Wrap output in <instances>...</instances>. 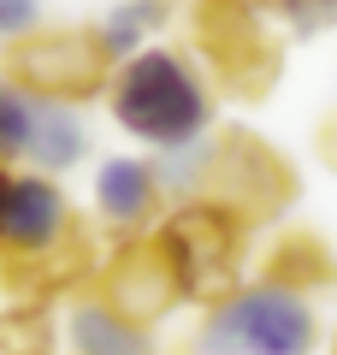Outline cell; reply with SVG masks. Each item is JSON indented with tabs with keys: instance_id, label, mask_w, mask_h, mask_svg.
<instances>
[{
	"instance_id": "cell-1",
	"label": "cell",
	"mask_w": 337,
	"mask_h": 355,
	"mask_svg": "<svg viewBox=\"0 0 337 355\" xmlns=\"http://www.w3.org/2000/svg\"><path fill=\"white\" fill-rule=\"evenodd\" d=\"M101 95L125 137L166 154H189L213 130V83L196 53L172 48V42H148V48L125 53Z\"/></svg>"
},
{
	"instance_id": "cell-2",
	"label": "cell",
	"mask_w": 337,
	"mask_h": 355,
	"mask_svg": "<svg viewBox=\"0 0 337 355\" xmlns=\"http://www.w3.org/2000/svg\"><path fill=\"white\" fill-rule=\"evenodd\" d=\"M160 243L166 266L178 279V296L196 308H213L243 284V266H249V237L254 231L243 225L237 214H225L219 202L207 196H184L178 207H166L148 231Z\"/></svg>"
},
{
	"instance_id": "cell-3",
	"label": "cell",
	"mask_w": 337,
	"mask_h": 355,
	"mask_svg": "<svg viewBox=\"0 0 337 355\" xmlns=\"http://www.w3.org/2000/svg\"><path fill=\"white\" fill-rule=\"evenodd\" d=\"M189 196H207L225 214H237L249 231L273 225L296 202V166L261 142L254 130H225L207 148L196 142V172H189Z\"/></svg>"
},
{
	"instance_id": "cell-4",
	"label": "cell",
	"mask_w": 337,
	"mask_h": 355,
	"mask_svg": "<svg viewBox=\"0 0 337 355\" xmlns=\"http://www.w3.org/2000/svg\"><path fill=\"white\" fill-rule=\"evenodd\" d=\"M320 343L313 302L290 284H237L225 302L207 308L201 355H308Z\"/></svg>"
},
{
	"instance_id": "cell-5",
	"label": "cell",
	"mask_w": 337,
	"mask_h": 355,
	"mask_svg": "<svg viewBox=\"0 0 337 355\" xmlns=\"http://www.w3.org/2000/svg\"><path fill=\"white\" fill-rule=\"evenodd\" d=\"M189 36L207 71L237 101H261L284 77V48L266 30V12L254 0H189Z\"/></svg>"
},
{
	"instance_id": "cell-6",
	"label": "cell",
	"mask_w": 337,
	"mask_h": 355,
	"mask_svg": "<svg viewBox=\"0 0 337 355\" xmlns=\"http://www.w3.org/2000/svg\"><path fill=\"white\" fill-rule=\"evenodd\" d=\"M6 77L30 101H95L112 77V53L89 24H36L30 36L6 42Z\"/></svg>"
},
{
	"instance_id": "cell-7",
	"label": "cell",
	"mask_w": 337,
	"mask_h": 355,
	"mask_svg": "<svg viewBox=\"0 0 337 355\" xmlns=\"http://www.w3.org/2000/svg\"><path fill=\"white\" fill-rule=\"evenodd\" d=\"M0 261H71L89 272V249L77 237V214L53 172H6L0 184Z\"/></svg>"
},
{
	"instance_id": "cell-8",
	"label": "cell",
	"mask_w": 337,
	"mask_h": 355,
	"mask_svg": "<svg viewBox=\"0 0 337 355\" xmlns=\"http://www.w3.org/2000/svg\"><path fill=\"white\" fill-rule=\"evenodd\" d=\"M95 296L112 302L125 320H137V326H160V320L184 302L172 266H166L160 243H154L148 231H142V237H119V249H112L107 261H101V272H95Z\"/></svg>"
},
{
	"instance_id": "cell-9",
	"label": "cell",
	"mask_w": 337,
	"mask_h": 355,
	"mask_svg": "<svg viewBox=\"0 0 337 355\" xmlns=\"http://www.w3.org/2000/svg\"><path fill=\"white\" fill-rule=\"evenodd\" d=\"M160 214H166V184L154 172V160L112 154L95 166V219L112 237H142V231H154Z\"/></svg>"
},
{
	"instance_id": "cell-10",
	"label": "cell",
	"mask_w": 337,
	"mask_h": 355,
	"mask_svg": "<svg viewBox=\"0 0 337 355\" xmlns=\"http://www.w3.org/2000/svg\"><path fill=\"white\" fill-rule=\"evenodd\" d=\"M65 343L71 355H154V326H137L95 291H83L65 302Z\"/></svg>"
},
{
	"instance_id": "cell-11",
	"label": "cell",
	"mask_w": 337,
	"mask_h": 355,
	"mask_svg": "<svg viewBox=\"0 0 337 355\" xmlns=\"http://www.w3.org/2000/svg\"><path fill=\"white\" fill-rule=\"evenodd\" d=\"M89 154V125L77 107L65 101H36L30 107V142H24V160H36V172H71L77 160Z\"/></svg>"
},
{
	"instance_id": "cell-12",
	"label": "cell",
	"mask_w": 337,
	"mask_h": 355,
	"mask_svg": "<svg viewBox=\"0 0 337 355\" xmlns=\"http://www.w3.org/2000/svg\"><path fill=\"white\" fill-rule=\"evenodd\" d=\"M172 18H178V0H119V6L95 24V36H101V48L112 53V65H119L125 53L148 48Z\"/></svg>"
},
{
	"instance_id": "cell-13",
	"label": "cell",
	"mask_w": 337,
	"mask_h": 355,
	"mask_svg": "<svg viewBox=\"0 0 337 355\" xmlns=\"http://www.w3.org/2000/svg\"><path fill=\"white\" fill-rule=\"evenodd\" d=\"M266 279L273 284H290V291H331L337 284V261L331 249H325L320 237H308V231H296V237H284L273 249V261H266Z\"/></svg>"
},
{
	"instance_id": "cell-14",
	"label": "cell",
	"mask_w": 337,
	"mask_h": 355,
	"mask_svg": "<svg viewBox=\"0 0 337 355\" xmlns=\"http://www.w3.org/2000/svg\"><path fill=\"white\" fill-rule=\"evenodd\" d=\"M60 349V326L42 302H18L12 314H0V355H53Z\"/></svg>"
},
{
	"instance_id": "cell-15",
	"label": "cell",
	"mask_w": 337,
	"mask_h": 355,
	"mask_svg": "<svg viewBox=\"0 0 337 355\" xmlns=\"http://www.w3.org/2000/svg\"><path fill=\"white\" fill-rule=\"evenodd\" d=\"M30 95L12 83V77L0 71V166L24 160V142H30Z\"/></svg>"
},
{
	"instance_id": "cell-16",
	"label": "cell",
	"mask_w": 337,
	"mask_h": 355,
	"mask_svg": "<svg viewBox=\"0 0 337 355\" xmlns=\"http://www.w3.org/2000/svg\"><path fill=\"white\" fill-rule=\"evenodd\" d=\"M278 18L296 36H320V30L337 24V0H278Z\"/></svg>"
},
{
	"instance_id": "cell-17",
	"label": "cell",
	"mask_w": 337,
	"mask_h": 355,
	"mask_svg": "<svg viewBox=\"0 0 337 355\" xmlns=\"http://www.w3.org/2000/svg\"><path fill=\"white\" fill-rule=\"evenodd\" d=\"M42 24V0H0V42H18Z\"/></svg>"
},
{
	"instance_id": "cell-18",
	"label": "cell",
	"mask_w": 337,
	"mask_h": 355,
	"mask_svg": "<svg viewBox=\"0 0 337 355\" xmlns=\"http://www.w3.org/2000/svg\"><path fill=\"white\" fill-rule=\"evenodd\" d=\"M331 355H337V343H331Z\"/></svg>"
}]
</instances>
